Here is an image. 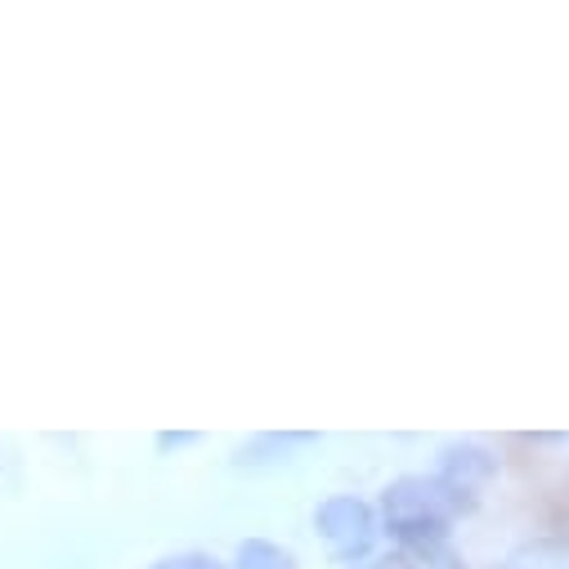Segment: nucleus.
Here are the masks:
<instances>
[{"mask_svg": "<svg viewBox=\"0 0 569 569\" xmlns=\"http://www.w3.org/2000/svg\"><path fill=\"white\" fill-rule=\"evenodd\" d=\"M238 569H297V565L282 547H273L264 538H251V542L238 547Z\"/></svg>", "mask_w": 569, "mask_h": 569, "instance_id": "3", "label": "nucleus"}, {"mask_svg": "<svg viewBox=\"0 0 569 569\" xmlns=\"http://www.w3.org/2000/svg\"><path fill=\"white\" fill-rule=\"evenodd\" d=\"M359 569H412V560L408 556H377V560H368Z\"/></svg>", "mask_w": 569, "mask_h": 569, "instance_id": "5", "label": "nucleus"}, {"mask_svg": "<svg viewBox=\"0 0 569 569\" xmlns=\"http://www.w3.org/2000/svg\"><path fill=\"white\" fill-rule=\"evenodd\" d=\"M153 569H224L216 556H202V551H189V556H171V560H158Z\"/></svg>", "mask_w": 569, "mask_h": 569, "instance_id": "4", "label": "nucleus"}, {"mask_svg": "<svg viewBox=\"0 0 569 569\" xmlns=\"http://www.w3.org/2000/svg\"><path fill=\"white\" fill-rule=\"evenodd\" d=\"M315 529H319L328 542H337L341 556H355V551L368 547L372 511H368V502H359V498H328V502L315 511Z\"/></svg>", "mask_w": 569, "mask_h": 569, "instance_id": "1", "label": "nucleus"}, {"mask_svg": "<svg viewBox=\"0 0 569 569\" xmlns=\"http://www.w3.org/2000/svg\"><path fill=\"white\" fill-rule=\"evenodd\" d=\"M498 476V458L489 453V449H480V445H449L445 449V476L440 480H449V485H458V489H480V485H489Z\"/></svg>", "mask_w": 569, "mask_h": 569, "instance_id": "2", "label": "nucleus"}]
</instances>
